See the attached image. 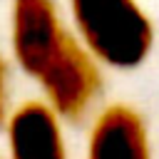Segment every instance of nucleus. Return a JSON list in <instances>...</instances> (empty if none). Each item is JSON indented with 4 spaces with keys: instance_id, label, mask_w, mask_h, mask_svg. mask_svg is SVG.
Masks as SVG:
<instances>
[{
    "instance_id": "f257e3e1",
    "label": "nucleus",
    "mask_w": 159,
    "mask_h": 159,
    "mask_svg": "<svg viewBox=\"0 0 159 159\" xmlns=\"http://www.w3.org/2000/svg\"><path fill=\"white\" fill-rule=\"evenodd\" d=\"M72 35L99 67L137 70L154 47V25L137 0H67Z\"/></svg>"
},
{
    "instance_id": "20e7f679",
    "label": "nucleus",
    "mask_w": 159,
    "mask_h": 159,
    "mask_svg": "<svg viewBox=\"0 0 159 159\" xmlns=\"http://www.w3.org/2000/svg\"><path fill=\"white\" fill-rule=\"evenodd\" d=\"M2 129L7 159H70L62 119L42 99L12 107Z\"/></svg>"
},
{
    "instance_id": "39448f33",
    "label": "nucleus",
    "mask_w": 159,
    "mask_h": 159,
    "mask_svg": "<svg viewBox=\"0 0 159 159\" xmlns=\"http://www.w3.org/2000/svg\"><path fill=\"white\" fill-rule=\"evenodd\" d=\"M84 159H152L147 124L129 104L104 107L87 132Z\"/></svg>"
},
{
    "instance_id": "f03ea898",
    "label": "nucleus",
    "mask_w": 159,
    "mask_h": 159,
    "mask_svg": "<svg viewBox=\"0 0 159 159\" xmlns=\"http://www.w3.org/2000/svg\"><path fill=\"white\" fill-rule=\"evenodd\" d=\"M35 82L42 89V102L60 119L75 122L94 107L102 92V67L70 30Z\"/></svg>"
},
{
    "instance_id": "423d86ee",
    "label": "nucleus",
    "mask_w": 159,
    "mask_h": 159,
    "mask_svg": "<svg viewBox=\"0 0 159 159\" xmlns=\"http://www.w3.org/2000/svg\"><path fill=\"white\" fill-rule=\"evenodd\" d=\"M10 70H7V62L5 57L0 55V127L10 112Z\"/></svg>"
},
{
    "instance_id": "7ed1b4c3",
    "label": "nucleus",
    "mask_w": 159,
    "mask_h": 159,
    "mask_svg": "<svg viewBox=\"0 0 159 159\" xmlns=\"http://www.w3.org/2000/svg\"><path fill=\"white\" fill-rule=\"evenodd\" d=\"M70 35L55 0H12L10 52L15 65L35 80Z\"/></svg>"
}]
</instances>
